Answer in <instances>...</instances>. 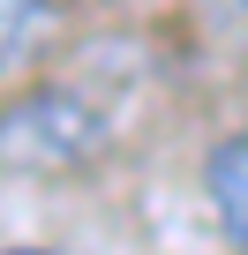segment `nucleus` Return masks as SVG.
Wrapping results in <instances>:
<instances>
[{"label": "nucleus", "mask_w": 248, "mask_h": 255, "mask_svg": "<svg viewBox=\"0 0 248 255\" xmlns=\"http://www.w3.org/2000/svg\"><path fill=\"white\" fill-rule=\"evenodd\" d=\"M38 30H45V8H38V0H0V68H15L38 45Z\"/></svg>", "instance_id": "obj_3"}, {"label": "nucleus", "mask_w": 248, "mask_h": 255, "mask_svg": "<svg viewBox=\"0 0 248 255\" xmlns=\"http://www.w3.org/2000/svg\"><path fill=\"white\" fill-rule=\"evenodd\" d=\"M113 120L75 90V83H30L0 105V165L15 173H75L105 158Z\"/></svg>", "instance_id": "obj_1"}, {"label": "nucleus", "mask_w": 248, "mask_h": 255, "mask_svg": "<svg viewBox=\"0 0 248 255\" xmlns=\"http://www.w3.org/2000/svg\"><path fill=\"white\" fill-rule=\"evenodd\" d=\"M0 255H45V248H0Z\"/></svg>", "instance_id": "obj_4"}, {"label": "nucleus", "mask_w": 248, "mask_h": 255, "mask_svg": "<svg viewBox=\"0 0 248 255\" xmlns=\"http://www.w3.org/2000/svg\"><path fill=\"white\" fill-rule=\"evenodd\" d=\"M203 188H211V210H218V233L233 255H248V128L226 135L203 165Z\"/></svg>", "instance_id": "obj_2"}]
</instances>
